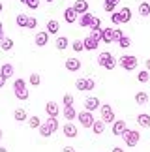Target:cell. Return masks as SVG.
Returning a JSON list of instances; mask_svg holds the SVG:
<instances>
[{
    "mask_svg": "<svg viewBox=\"0 0 150 152\" xmlns=\"http://www.w3.org/2000/svg\"><path fill=\"white\" fill-rule=\"evenodd\" d=\"M111 21H113V25H122V21H120V13H118V11H113V13H111Z\"/></svg>",
    "mask_w": 150,
    "mask_h": 152,
    "instance_id": "cell-39",
    "label": "cell"
},
{
    "mask_svg": "<svg viewBox=\"0 0 150 152\" xmlns=\"http://www.w3.org/2000/svg\"><path fill=\"white\" fill-rule=\"evenodd\" d=\"M137 124L141 128H150V115H146V113L137 115Z\"/></svg>",
    "mask_w": 150,
    "mask_h": 152,
    "instance_id": "cell-22",
    "label": "cell"
},
{
    "mask_svg": "<svg viewBox=\"0 0 150 152\" xmlns=\"http://www.w3.org/2000/svg\"><path fill=\"white\" fill-rule=\"evenodd\" d=\"M83 43H84V51H96L98 47H100V39H96V38H92L90 34L83 39Z\"/></svg>",
    "mask_w": 150,
    "mask_h": 152,
    "instance_id": "cell-11",
    "label": "cell"
},
{
    "mask_svg": "<svg viewBox=\"0 0 150 152\" xmlns=\"http://www.w3.org/2000/svg\"><path fill=\"white\" fill-rule=\"evenodd\" d=\"M62 102H64V105H73V96H71V94H66Z\"/></svg>",
    "mask_w": 150,
    "mask_h": 152,
    "instance_id": "cell-43",
    "label": "cell"
},
{
    "mask_svg": "<svg viewBox=\"0 0 150 152\" xmlns=\"http://www.w3.org/2000/svg\"><path fill=\"white\" fill-rule=\"evenodd\" d=\"M77 120L81 122V126L83 128H92V124H94V115H92V111H81V113H77Z\"/></svg>",
    "mask_w": 150,
    "mask_h": 152,
    "instance_id": "cell-6",
    "label": "cell"
},
{
    "mask_svg": "<svg viewBox=\"0 0 150 152\" xmlns=\"http://www.w3.org/2000/svg\"><path fill=\"white\" fill-rule=\"evenodd\" d=\"M88 28H90V30H100V28H101V19H100V17H92Z\"/></svg>",
    "mask_w": 150,
    "mask_h": 152,
    "instance_id": "cell-33",
    "label": "cell"
},
{
    "mask_svg": "<svg viewBox=\"0 0 150 152\" xmlns=\"http://www.w3.org/2000/svg\"><path fill=\"white\" fill-rule=\"evenodd\" d=\"M13 92H15V98L17 100H21V102H25L28 100V96H30V92H28L26 88V81L25 79H15V83H13Z\"/></svg>",
    "mask_w": 150,
    "mask_h": 152,
    "instance_id": "cell-2",
    "label": "cell"
},
{
    "mask_svg": "<svg viewBox=\"0 0 150 152\" xmlns=\"http://www.w3.org/2000/svg\"><path fill=\"white\" fill-rule=\"evenodd\" d=\"M120 21L122 23H130L131 21V10L130 8H120Z\"/></svg>",
    "mask_w": 150,
    "mask_h": 152,
    "instance_id": "cell-26",
    "label": "cell"
},
{
    "mask_svg": "<svg viewBox=\"0 0 150 152\" xmlns=\"http://www.w3.org/2000/svg\"><path fill=\"white\" fill-rule=\"evenodd\" d=\"M0 152H8V148H4V147H0Z\"/></svg>",
    "mask_w": 150,
    "mask_h": 152,
    "instance_id": "cell-50",
    "label": "cell"
},
{
    "mask_svg": "<svg viewBox=\"0 0 150 152\" xmlns=\"http://www.w3.org/2000/svg\"><path fill=\"white\" fill-rule=\"evenodd\" d=\"M21 4H25V6H26V4H28V0H21Z\"/></svg>",
    "mask_w": 150,
    "mask_h": 152,
    "instance_id": "cell-52",
    "label": "cell"
},
{
    "mask_svg": "<svg viewBox=\"0 0 150 152\" xmlns=\"http://www.w3.org/2000/svg\"><path fill=\"white\" fill-rule=\"evenodd\" d=\"M118 45H120V47H122V49H128V47H131V39L130 38H120V42H118Z\"/></svg>",
    "mask_w": 150,
    "mask_h": 152,
    "instance_id": "cell-36",
    "label": "cell"
},
{
    "mask_svg": "<svg viewBox=\"0 0 150 152\" xmlns=\"http://www.w3.org/2000/svg\"><path fill=\"white\" fill-rule=\"evenodd\" d=\"M79 19V15H77V11L73 10V6H70V8H66L64 10V21L66 23H70V25H73L75 21Z\"/></svg>",
    "mask_w": 150,
    "mask_h": 152,
    "instance_id": "cell-12",
    "label": "cell"
},
{
    "mask_svg": "<svg viewBox=\"0 0 150 152\" xmlns=\"http://www.w3.org/2000/svg\"><path fill=\"white\" fill-rule=\"evenodd\" d=\"M62 132H64V135L70 137V139H75L79 135V132H77V128H75L73 122H66V124L62 126Z\"/></svg>",
    "mask_w": 150,
    "mask_h": 152,
    "instance_id": "cell-10",
    "label": "cell"
},
{
    "mask_svg": "<svg viewBox=\"0 0 150 152\" xmlns=\"http://www.w3.org/2000/svg\"><path fill=\"white\" fill-rule=\"evenodd\" d=\"M105 2H107V4H111V6H114V8H117V6H118V2H120V0H105Z\"/></svg>",
    "mask_w": 150,
    "mask_h": 152,
    "instance_id": "cell-44",
    "label": "cell"
},
{
    "mask_svg": "<svg viewBox=\"0 0 150 152\" xmlns=\"http://www.w3.org/2000/svg\"><path fill=\"white\" fill-rule=\"evenodd\" d=\"M4 38H6V36H4V28H2V30H0V42H2Z\"/></svg>",
    "mask_w": 150,
    "mask_h": 152,
    "instance_id": "cell-49",
    "label": "cell"
},
{
    "mask_svg": "<svg viewBox=\"0 0 150 152\" xmlns=\"http://www.w3.org/2000/svg\"><path fill=\"white\" fill-rule=\"evenodd\" d=\"M62 152H75V148L73 147H70V145H68V147H64V150Z\"/></svg>",
    "mask_w": 150,
    "mask_h": 152,
    "instance_id": "cell-46",
    "label": "cell"
},
{
    "mask_svg": "<svg viewBox=\"0 0 150 152\" xmlns=\"http://www.w3.org/2000/svg\"><path fill=\"white\" fill-rule=\"evenodd\" d=\"M2 28H4V26H2V23H0V30H2Z\"/></svg>",
    "mask_w": 150,
    "mask_h": 152,
    "instance_id": "cell-55",
    "label": "cell"
},
{
    "mask_svg": "<svg viewBox=\"0 0 150 152\" xmlns=\"http://www.w3.org/2000/svg\"><path fill=\"white\" fill-rule=\"evenodd\" d=\"M13 118L17 120V122H25V120H28V115H26V111L25 109H15L13 111Z\"/></svg>",
    "mask_w": 150,
    "mask_h": 152,
    "instance_id": "cell-24",
    "label": "cell"
},
{
    "mask_svg": "<svg viewBox=\"0 0 150 152\" xmlns=\"http://www.w3.org/2000/svg\"><path fill=\"white\" fill-rule=\"evenodd\" d=\"M92 132H94L96 135H101V133L105 132V122H103V120H94V124H92Z\"/></svg>",
    "mask_w": 150,
    "mask_h": 152,
    "instance_id": "cell-23",
    "label": "cell"
},
{
    "mask_svg": "<svg viewBox=\"0 0 150 152\" xmlns=\"http://www.w3.org/2000/svg\"><path fill=\"white\" fill-rule=\"evenodd\" d=\"M62 115H64V118L70 120V122L77 118V111H75L73 105H64V111H62Z\"/></svg>",
    "mask_w": 150,
    "mask_h": 152,
    "instance_id": "cell-16",
    "label": "cell"
},
{
    "mask_svg": "<svg viewBox=\"0 0 150 152\" xmlns=\"http://www.w3.org/2000/svg\"><path fill=\"white\" fill-rule=\"evenodd\" d=\"M38 26V21L34 19V17H28V23H26V28L28 30H34V28Z\"/></svg>",
    "mask_w": 150,
    "mask_h": 152,
    "instance_id": "cell-40",
    "label": "cell"
},
{
    "mask_svg": "<svg viewBox=\"0 0 150 152\" xmlns=\"http://www.w3.org/2000/svg\"><path fill=\"white\" fill-rule=\"evenodd\" d=\"M100 111H101V120L105 122V124H113L114 122V111H113L111 105H107V103L101 105Z\"/></svg>",
    "mask_w": 150,
    "mask_h": 152,
    "instance_id": "cell-7",
    "label": "cell"
},
{
    "mask_svg": "<svg viewBox=\"0 0 150 152\" xmlns=\"http://www.w3.org/2000/svg\"><path fill=\"white\" fill-rule=\"evenodd\" d=\"M45 30H47L49 34H58V30H60V23L56 21V19L47 21V25H45Z\"/></svg>",
    "mask_w": 150,
    "mask_h": 152,
    "instance_id": "cell-20",
    "label": "cell"
},
{
    "mask_svg": "<svg viewBox=\"0 0 150 152\" xmlns=\"http://www.w3.org/2000/svg\"><path fill=\"white\" fill-rule=\"evenodd\" d=\"M45 2H49V4H51V2H55V0H45Z\"/></svg>",
    "mask_w": 150,
    "mask_h": 152,
    "instance_id": "cell-54",
    "label": "cell"
},
{
    "mask_svg": "<svg viewBox=\"0 0 150 152\" xmlns=\"http://www.w3.org/2000/svg\"><path fill=\"white\" fill-rule=\"evenodd\" d=\"M71 49L75 53H81V51H84V43H83V39H75V42L71 43Z\"/></svg>",
    "mask_w": 150,
    "mask_h": 152,
    "instance_id": "cell-34",
    "label": "cell"
},
{
    "mask_svg": "<svg viewBox=\"0 0 150 152\" xmlns=\"http://www.w3.org/2000/svg\"><path fill=\"white\" fill-rule=\"evenodd\" d=\"M101 105H100V100H98L96 96H90V98H86L84 100V109L86 111H96V109H100Z\"/></svg>",
    "mask_w": 150,
    "mask_h": 152,
    "instance_id": "cell-14",
    "label": "cell"
},
{
    "mask_svg": "<svg viewBox=\"0 0 150 152\" xmlns=\"http://www.w3.org/2000/svg\"><path fill=\"white\" fill-rule=\"evenodd\" d=\"M2 137H4V132H2V130H0V141H2Z\"/></svg>",
    "mask_w": 150,
    "mask_h": 152,
    "instance_id": "cell-51",
    "label": "cell"
},
{
    "mask_svg": "<svg viewBox=\"0 0 150 152\" xmlns=\"http://www.w3.org/2000/svg\"><path fill=\"white\" fill-rule=\"evenodd\" d=\"M2 10H4V4H2V2H0V11H2Z\"/></svg>",
    "mask_w": 150,
    "mask_h": 152,
    "instance_id": "cell-53",
    "label": "cell"
},
{
    "mask_svg": "<svg viewBox=\"0 0 150 152\" xmlns=\"http://www.w3.org/2000/svg\"><path fill=\"white\" fill-rule=\"evenodd\" d=\"M39 83H42V77H39V73H32V75H30V85H32V86H38Z\"/></svg>",
    "mask_w": 150,
    "mask_h": 152,
    "instance_id": "cell-37",
    "label": "cell"
},
{
    "mask_svg": "<svg viewBox=\"0 0 150 152\" xmlns=\"http://www.w3.org/2000/svg\"><path fill=\"white\" fill-rule=\"evenodd\" d=\"M45 111H47L49 116H58L60 107H58V103H56V102H47V103H45Z\"/></svg>",
    "mask_w": 150,
    "mask_h": 152,
    "instance_id": "cell-17",
    "label": "cell"
},
{
    "mask_svg": "<svg viewBox=\"0 0 150 152\" xmlns=\"http://www.w3.org/2000/svg\"><path fill=\"white\" fill-rule=\"evenodd\" d=\"M92 15L90 11H86V13H83V15H79V19H77V23H79V26H83V28H88L90 26V21H92Z\"/></svg>",
    "mask_w": 150,
    "mask_h": 152,
    "instance_id": "cell-18",
    "label": "cell"
},
{
    "mask_svg": "<svg viewBox=\"0 0 150 152\" xmlns=\"http://www.w3.org/2000/svg\"><path fill=\"white\" fill-rule=\"evenodd\" d=\"M17 26H21V28H26V23H28V15H25V13H19L17 15Z\"/></svg>",
    "mask_w": 150,
    "mask_h": 152,
    "instance_id": "cell-30",
    "label": "cell"
},
{
    "mask_svg": "<svg viewBox=\"0 0 150 152\" xmlns=\"http://www.w3.org/2000/svg\"><path fill=\"white\" fill-rule=\"evenodd\" d=\"M56 49H58V51H64L66 47H68V45H70V42H68V38L66 36H58V38H56Z\"/></svg>",
    "mask_w": 150,
    "mask_h": 152,
    "instance_id": "cell-27",
    "label": "cell"
},
{
    "mask_svg": "<svg viewBox=\"0 0 150 152\" xmlns=\"http://www.w3.org/2000/svg\"><path fill=\"white\" fill-rule=\"evenodd\" d=\"M139 15L141 17H148L150 15V4L148 2H141L139 4Z\"/></svg>",
    "mask_w": 150,
    "mask_h": 152,
    "instance_id": "cell-28",
    "label": "cell"
},
{
    "mask_svg": "<svg viewBox=\"0 0 150 152\" xmlns=\"http://www.w3.org/2000/svg\"><path fill=\"white\" fill-rule=\"evenodd\" d=\"M64 66H66L68 72H79L81 69V60L79 58H66Z\"/></svg>",
    "mask_w": 150,
    "mask_h": 152,
    "instance_id": "cell-13",
    "label": "cell"
},
{
    "mask_svg": "<svg viewBox=\"0 0 150 152\" xmlns=\"http://www.w3.org/2000/svg\"><path fill=\"white\" fill-rule=\"evenodd\" d=\"M6 81H8V79H6V77H4V75H0V88H4V85H6Z\"/></svg>",
    "mask_w": 150,
    "mask_h": 152,
    "instance_id": "cell-45",
    "label": "cell"
},
{
    "mask_svg": "<svg viewBox=\"0 0 150 152\" xmlns=\"http://www.w3.org/2000/svg\"><path fill=\"white\" fill-rule=\"evenodd\" d=\"M98 64H100L101 68H105V69L111 72V69L117 68L118 62H117V58H114L109 51H103V53H100V56H98Z\"/></svg>",
    "mask_w": 150,
    "mask_h": 152,
    "instance_id": "cell-3",
    "label": "cell"
},
{
    "mask_svg": "<svg viewBox=\"0 0 150 152\" xmlns=\"http://www.w3.org/2000/svg\"><path fill=\"white\" fill-rule=\"evenodd\" d=\"M126 130H128V124H126V120H114V122H113V128H111L113 135L120 137Z\"/></svg>",
    "mask_w": 150,
    "mask_h": 152,
    "instance_id": "cell-8",
    "label": "cell"
},
{
    "mask_svg": "<svg viewBox=\"0 0 150 152\" xmlns=\"http://www.w3.org/2000/svg\"><path fill=\"white\" fill-rule=\"evenodd\" d=\"M0 47H2V51H9L11 47H13V39H11V38H4L2 42H0Z\"/></svg>",
    "mask_w": 150,
    "mask_h": 152,
    "instance_id": "cell-32",
    "label": "cell"
},
{
    "mask_svg": "<svg viewBox=\"0 0 150 152\" xmlns=\"http://www.w3.org/2000/svg\"><path fill=\"white\" fill-rule=\"evenodd\" d=\"M73 10L77 11V15H83L88 11V0H75L73 4Z\"/></svg>",
    "mask_w": 150,
    "mask_h": 152,
    "instance_id": "cell-15",
    "label": "cell"
},
{
    "mask_svg": "<svg viewBox=\"0 0 150 152\" xmlns=\"http://www.w3.org/2000/svg\"><path fill=\"white\" fill-rule=\"evenodd\" d=\"M75 86H77V90H86V77H79L75 81Z\"/></svg>",
    "mask_w": 150,
    "mask_h": 152,
    "instance_id": "cell-35",
    "label": "cell"
},
{
    "mask_svg": "<svg viewBox=\"0 0 150 152\" xmlns=\"http://www.w3.org/2000/svg\"><path fill=\"white\" fill-rule=\"evenodd\" d=\"M28 126L34 128V130H38V128L42 126V120H39V116H36V115L30 116V118H28Z\"/></svg>",
    "mask_w": 150,
    "mask_h": 152,
    "instance_id": "cell-31",
    "label": "cell"
},
{
    "mask_svg": "<svg viewBox=\"0 0 150 152\" xmlns=\"http://www.w3.org/2000/svg\"><path fill=\"white\" fill-rule=\"evenodd\" d=\"M13 73H15V69H13V66H11L9 62H6V64H2V66H0V75H4L6 79H9Z\"/></svg>",
    "mask_w": 150,
    "mask_h": 152,
    "instance_id": "cell-21",
    "label": "cell"
},
{
    "mask_svg": "<svg viewBox=\"0 0 150 152\" xmlns=\"http://www.w3.org/2000/svg\"><path fill=\"white\" fill-rule=\"evenodd\" d=\"M137 79H139V83H148V81H150V73H148V69H141V72L137 73Z\"/></svg>",
    "mask_w": 150,
    "mask_h": 152,
    "instance_id": "cell-29",
    "label": "cell"
},
{
    "mask_svg": "<svg viewBox=\"0 0 150 152\" xmlns=\"http://www.w3.org/2000/svg\"><path fill=\"white\" fill-rule=\"evenodd\" d=\"M135 103L137 105H146L148 103V94L145 90H141V92H137L135 94Z\"/></svg>",
    "mask_w": 150,
    "mask_h": 152,
    "instance_id": "cell-25",
    "label": "cell"
},
{
    "mask_svg": "<svg viewBox=\"0 0 150 152\" xmlns=\"http://www.w3.org/2000/svg\"><path fill=\"white\" fill-rule=\"evenodd\" d=\"M28 8H30V10H38L39 8V0H28Z\"/></svg>",
    "mask_w": 150,
    "mask_h": 152,
    "instance_id": "cell-41",
    "label": "cell"
},
{
    "mask_svg": "<svg viewBox=\"0 0 150 152\" xmlns=\"http://www.w3.org/2000/svg\"><path fill=\"white\" fill-rule=\"evenodd\" d=\"M113 152H124V150L120 148V147H114V148H113Z\"/></svg>",
    "mask_w": 150,
    "mask_h": 152,
    "instance_id": "cell-48",
    "label": "cell"
},
{
    "mask_svg": "<svg viewBox=\"0 0 150 152\" xmlns=\"http://www.w3.org/2000/svg\"><path fill=\"white\" fill-rule=\"evenodd\" d=\"M101 42H105V43H111V42H114L113 39V32H114V28H109V26H105V28H101Z\"/></svg>",
    "mask_w": 150,
    "mask_h": 152,
    "instance_id": "cell-19",
    "label": "cell"
},
{
    "mask_svg": "<svg viewBox=\"0 0 150 152\" xmlns=\"http://www.w3.org/2000/svg\"><path fill=\"white\" fill-rule=\"evenodd\" d=\"M120 137L124 139V143L128 145V147H131V148H133L135 145L139 143V139H141V133H139V132H135V130H126V132H124Z\"/></svg>",
    "mask_w": 150,
    "mask_h": 152,
    "instance_id": "cell-5",
    "label": "cell"
},
{
    "mask_svg": "<svg viewBox=\"0 0 150 152\" xmlns=\"http://www.w3.org/2000/svg\"><path fill=\"white\" fill-rule=\"evenodd\" d=\"M49 36H51V34H49L47 30H39V32L36 34V38H34V42H36L38 47H45V45L49 43Z\"/></svg>",
    "mask_w": 150,
    "mask_h": 152,
    "instance_id": "cell-9",
    "label": "cell"
},
{
    "mask_svg": "<svg viewBox=\"0 0 150 152\" xmlns=\"http://www.w3.org/2000/svg\"><path fill=\"white\" fill-rule=\"evenodd\" d=\"M120 38H124V30H120V28H114V32H113V39L114 42H120Z\"/></svg>",
    "mask_w": 150,
    "mask_h": 152,
    "instance_id": "cell-38",
    "label": "cell"
},
{
    "mask_svg": "<svg viewBox=\"0 0 150 152\" xmlns=\"http://www.w3.org/2000/svg\"><path fill=\"white\" fill-rule=\"evenodd\" d=\"M145 68H146V69H148V72H150V58H148V60L145 62Z\"/></svg>",
    "mask_w": 150,
    "mask_h": 152,
    "instance_id": "cell-47",
    "label": "cell"
},
{
    "mask_svg": "<svg viewBox=\"0 0 150 152\" xmlns=\"http://www.w3.org/2000/svg\"><path fill=\"white\" fill-rule=\"evenodd\" d=\"M94 86H96V83H94V79L86 77V90H94Z\"/></svg>",
    "mask_w": 150,
    "mask_h": 152,
    "instance_id": "cell-42",
    "label": "cell"
},
{
    "mask_svg": "<svg viewBox=\"0 0 150 152\" xmlns=\"http://www.w3.org/2000/svg\"><path fill=\"white\" fill-rule=\"evenodd\" d=\"M118 62H120V66H122L126 72H133V69L137 68V64H139V60H137L135 55H124V56L118 58Z\"/></svg>",
    "mask_w": 150,
    "mask_h": 152,
    "instance_id": "cell-4",
    "label": "cell"
},
{
    "mask_svg": "<svg viewBox=\"0 0 150 152\" xmlns=\"http://www.w3.org/2000/svg\"><path fill=\"white\" fill-rule=\"evenodd\" d=\"M58 128H60L58 118H56V116H49L45 122H42V126H39L38 130H39V135H42V137H51Z\"/></svg>",
    "mask_w": 150,
    "mask_h": 152,
    "instance_id": "cell-1",
    "label": "cell"
}]
</instances>
